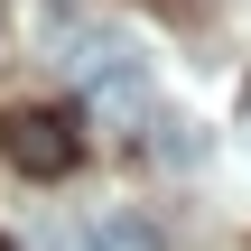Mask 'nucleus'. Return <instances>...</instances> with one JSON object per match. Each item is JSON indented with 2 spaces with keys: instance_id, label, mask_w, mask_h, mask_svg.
Instances as JSON below:
<instances>
[{
  "instance_id": "1",
  "label": "nucleus",
  "mask_w": 251,
  "mask_h": 251,
  "mask_svg": "<svg viewBox=\"0 0 251 251\" xmlns=\"http://www.w3.org/2000/svg\"><path fill=\"white\" fill-rule=\"evenodd\" d=\"M65 75H75L112 121H140V112H149V65H140V47H130V37H112V28L75 37V47H65Z\"/></svg>"
},
{
  "instance_id": "4",
  "label": "nucleus",
  "mask_w": 251,
  "mask_h": 251,
  "mask_svg": "<svg viewBox=\"0 0 251 251\" xmlns=\"http://www.w3.org/2000/svg\"><path fill=\"white\" fill-rule=\"evenodd\" d=\"M149 149H158L168 168H196V158H205V130H196V121H158V140H149Z\"/></svg>"
},
{
  "instance_id": "6",
  "label": "nucleus",
  "mask_w": 251,
  "mask_h": 251,
  "mask_svg": "<svg viewBox=\"0 0 251 251\" xmlns=\"http://www.w3.org/2000/svg\"><path fill=\"white\" fill-rule=\"evenodd\" d=\"M0 251H9V242H0Z\"/></svg>"
},
{
  "instance_id": "3",
  "label": "nucleus",
  "mask_w": 251,
  "mask_h": 251,
  "mask_svg": "<svg viewBox=\"0 0 251 251\" xmlns=\"http://www.w3.org/2000/svg\"><path fill=\"white\" fill-rule=\"evenodd\" d=\"M93 251H168V242H158V224H140V214H102V224H93Z\"/></svg>"
},
{
  "instance_id": "5",
  "label": "nucleus",
  "mask_w": 251,
  "mask_h": 251,
  "mask_svg": "<svg viewBox=\"0 0 251 251\" xmlns=\"http://www.w3.org/2000/svg\"><path fill=\"white\" fill-rule=\"evenodd\" d=\"M47 251H93V233H56V242H47Z\"/></svg>"
},
{
  "instance_id": "2",
  "label": "nucleus",
  "mask_w": 251,
  "mask_h": 251,
  "mask_svg": "<svg viewBox=\"0 0 251 251\" xmlns=\"http://www.w3.org/2000/svg\"><path fill=\"white\" fill-rule=\"evenodd\" d=\"M0 149H9V168L19 177H65L75 168V121L65 112H47V102H28V112H9V130H0Z\"/></svg>"
}]
</instances>
